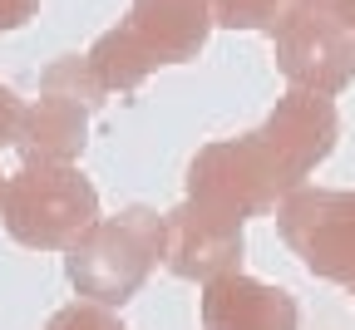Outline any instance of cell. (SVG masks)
I'll use <instances>...</instances> for the list:
<instances>
[{
	"instance_id": "6da1fadb",
	"label": "cell",
	"mask_w": 355,
	"mask_h": 330,
	"mask_svg": "<svg viewBox=\"0 0 355 330\" xmlns=\"http://www.w3.org/2000/svg\"><path fill=\"white\" fill-rule=\"evenodd\" d=\"M0 222L30 252H69L79 232L99 222V193L79 163H20L6 177Z\"/></svg>"
},
{
	"instance_id": "7a4b0ae2",
	"label": "cell",
	"mask_w": 355,
	"mask_h": 330,
	"mask_svg": "<svg viewBox=\"0 0 355 330\" xmlns=\"http://www.w3.org/2000/svg\"><path fill=\"white\" fill-rule=\"evenodd\" d=\"M163 227L168 217H158L153 207H123L119 217H99L94 227H84L64 257L74 291L99 306L133 301L163 257Z\"/></svg>"
},
{
	"instance_id": "3957f363",
	"label": "cell",
	"mask_w": 355,
	"mask_h": 330,
	"mask_svg": "<svg viewBox=\"0 0 355 330\" xmlns=\"http://www.w3.org/2000/svg\"><path fill=\"white\" fill-rule=\"evenodd\" d=\"M286 173L277 168V158L261 148V138H232V144H207L193 168H188V198L217 202L237 217L247 212H266L282 193H286Z\"/></svg>"
},
{
	"instance_id": "277c9868",
	"label": "cell",
	"mask_w": 355,
	"mask_h": 330,
	"mask_svg": "<svg viewBox=\"0 0 355 330\" xmlns=\"http://www.w3.org/2000/svg\"><path fill=\"white\" fill-rule=\"evenodd\" d=\"M277 64L296 89L336 94L355 74V35L321 0H311L291 25L277 30Z\"/></svg>"
},
{
	"instance_id": "5b68a950",
	"label": "cell",
	"mask_w": 355,
	"mask_h": 330,
	"mask_svg": "<svg viewBox=\"0 0 355 330\" xmlns=\"http://www.w3.org/2000/svg\"><path fill=\"white\" fill-rule=\"evenodd\" d=\"M242 252V217L188 198L178 212H168L163 227V261L173 276H188V281H212V276H227L232 261Z\"/></svg>"
},
{
	"instance_id": "8992f818",
	"label": "cell",
	"mask_w": 355,
	"mask_h": 330,
	"mask_svg": "<svg viewBox=\"0 0 355 330\" xmlns=\"http://www.w3.org/2000/svg\"><path fill=\"white\" fill-rule=\"evenodd\" d=\"M282 237L321 276H355V193H296L282 207Z\"/></svg>"
},
{
	"instance_id": "52a82bcc",
	"label": "cell",
	"mask_w": 355,
	"mask_h": 330,
	"mask_svg": "<svg viewBox=\"0 0 355 330\" xmlns=\"http://www.w3.org/2000/svg\"><path fill=\"white\" fill-rule=\"evenodd\" d=\"M336 133H340V123H336V109H331L326 94L291 89L257 138H261V148L277 158V168L286 173V182L296 187L311 168L336 148Z\"/></svg>"
},
{
	"instance_id": "ba28073f",
	"label": "cell",
	"mask_w": 355,
	"mask_h": 330,
	"mask_svg": "<svg viewBox=\"0 0 355 330\" xmlns=\"http://www.w3.org/2000/svg\"><path fill=\"white\" fill-rule=\"evenodd\" d=\"M123 25L163 64H183V60H198L217 20H212V0H133Z\"/></svg>"
},
{
	"instance_id": "9c48e42d",
	"label": "cell",
	"mask_w": 355,
	"mask_h": 330,
	"mask_svg": "<svg viewBox=\"0 0 355 330\" xmlns=\"http://www.w3.org/2000/svg\"><path fill=\"white\" fill-rule=\"evenodd\" d=\"M202 325L207 330H291L296 311L286 291H272L247 276H212L202 291Z\"/></svg>"
},
{
	"instance_id": "30bf717a",
	"label": "cell",
	"mask_w": 355,
	"mask_h": 330,
	"mask_svg": "<svg viewBox=\"0 0 355 330\" xmlns=\"http://www.w3.org/2000/svg\"><path fill=\"white\" fill-rule=\"evenodd\" d=\"M89 144V109L64 99V94H44L25 104V119H20V138L15 148L25 163H79Z\"/></svg>"
},
{
	"instance_id": "8fae6325",
	"label": "cell",
	"mask_w": 355,
	"mask_h": 330,
	"mask_svg": "<svg viewBox=\"0 0 355 330\" xmlns=\"http://www.w3.org/2000/svg\"><path fill=\"white\" fill-rule=\"evenodd\" d=\"M89 64H94L104 94H133L163 60L128 25H114V30H104L94 44H89Z\"/></svg>"
},
{
	"instance_id": "7c38bea8",
	"label": "cell",
	"mask_w": 355,
	"mask_h": 330,
	"mask_svg": "<svg viewBox=\"0 0 355 330\" xmlns=\"http://www.w3.org/2000/svg\"><path fill=\"white\" fill-rule=\"evenodd\" d=\"M311 0H212V20L227 30H282L291 25Z\"/></svg>"
},
{
	"instance_id": "4fadbf2b",
	"label": "cell",
	"mask_w": 355,
	"mask_h": 330,
	"mask_svg": "<svg viewBox=\"0 0 355 330\" xmlns=\"http://www.w3.org/2000/svg\"><path fill=\"white\" fill-rule=\"evenodd\" d=\"M40 89H44V94H64V99L84 104L89 114L109 104V94H104V84H99L94 64H89V55H60L50 69L40 74Z\"/></svg>"
},
{
	"instance_id": "5bb4252c",
	"label": "cell",
	"mask_w": 355,
	"mask_h": 330,
	"mask_svg": "<svg viewBox=\"0 0 355 330\" xmlns=\"http://www.w3.org/2000/svg\"><path fill=\"white\" fill-rule=\"evenodd\" d=\"M44 330H128V325H119V315L99 301H74V306L55 311Z\"/></svg>"
},
{
	"instance_id": "9a60e30c",
	"label": "cell",
	"mask_w": 355,
	"mask_h": 330,
	"mask_svg": "<svg viewBox=\"0 0 355 330\" xmlns=\"http://www.w3.org/2000/svg\"><path fill=\"white\" fill-rule=\"evenodd\" d=\"M40 10V0H0V30H20Z\"/></svg>"
},
{
	"instance_id": "2e32d148",
	"label": "cell",
	"mask_w": 355,
	"mask_h": 330,
	"mask_svg": "<svg viewBox=\"0 0 355 330\" xmlns=\"http://www.w3.org/2000/svg\"><path fill=\"white\" fill-rule=\"evenodd\" d=\"M321 6H326L336 20H345V25L355 30V0H321Z\"/></svg>"
},
{
	"instance_id": "e0dca14e",
	"label": "cell",
	"mask_w": 355,
	"mask_h": 330,
	"mask_svg": "<svg viewBox=\"0 0 355 330\" xmlns=\"http://www.w3.org/2000/svg\"><path fill=\"white\" fill-rule=\"evenodd\" d=\"M0 198H6V177H0Z\"/></svg>"
}]
</instances>
